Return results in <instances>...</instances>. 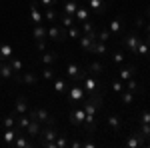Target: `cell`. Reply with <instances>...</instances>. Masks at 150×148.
<instances>
[{"mask_svg":"<svg viewBox=\"0 0 150 148\" xmlns=\"http://www.w3.org/2000/svg\"><path fill=\"white\" fill-rule=\"evenodd\" d=\"M82 108H84V112H86V118H84L82 128H84L88 134H92L94 130H96V112L102 108V92L90 96L88 100H82Z\"/></svg>","mask_w":150,"mask_h":148,"instance_id":"obj_1","label":"cell"},{"mask_svg":"<svg viewBox=\"0 0 150 148\" xmlns=\"http://www.w3.org/2000/svg\"><path fill=\"white\" fill-rule=\"evenodd\" d=\"M82 88H84V92L88 94V96H94V94H98L100 92V82L94 78V76H90L88 74V70H86V74H84V78L80 80Z\"/></svg>","mask_w":150,"mask_h":148,"instance_id":"obj_2","label":"cell"},{"mask_svg":"<svg viewBox=\"0 0 150 148\" xmlns=\"http://www.w3.org/2000/svg\"><path fill=\"white\" fill-rule=\"evenodd\" d=\"M28 116H30L32 120H38L40 124H44V126H54V118L48 114L46 108H34V110L28 112Z\"/></svg>","mask_w":150,"mask_h":148,"instance_id":"obj_3","label":"cell"},{"mask_svg":"<svg viewBox=\"0 0 150 148\" xmlns=\"http://www.w3.org/2000/svg\"><path fill=\"white\" fill-rule=\"evenodd\" d=\"M38 136L42 138V146H46V148H56L54 146V140H56V136H58V132L54 130V126H46L44 130H40V134Z\"/></svg>","mask_w":150,"mask_h":148,"instance_id":"obj_4","label":"cell"},{"mask_svg":"<svg viewBox=\"0 0 150 148\" xmlns=\"http://www.w3.org/2000/svg\"><path fill=\"white\" fill-rule=\"evenodd\" d=\"M0 78H2V80L14 78L16 82H22V76H20V74H16V72L12 70V66H10V62H8V60H0Z\"/></svg>","mask_w":150,"mask_h":148,"instance_id":"obj_5","label":"cell"},{"mask_svg":"<svg viewBox=\"0 0 150 148\" xmlns=\"http://www.w3.org/2000/svg\"><path fill=\"white\" fill-rule=\"evenodd\" d=\"M46 32H48V40H54V42H62V40L68 38L66 28H62V26H58V24H52L50 28H46Z\"/></svg>","mask_w":150,"mask_h":148,"instance_id":"obj_6","label":"cell"},{"mask_svg":"<svg viewBox=\"0 0 150 148\" xmlns=\"http://www.w3.org/2000/svg\"><path fill=\"white\" fill-rule=\"evenodd\" d=\"M86 98V92L82 88L80 82H74V86H70V92H68V100L70 104H76V102H82Z\"/></svg>","mask_w":150,"mask_h":148,"instance_id":"obj_7","label":"cell"},{"mask_svg":"<svg viewBox=\"0 0 150 148\" xmlns=\"http://www.w3.org/2000/svg\"><path fill=\"white\" fill-rule=\"evenodd\" d=\"M64 72H66V76H68L72 82H80V80L84 78V74H86V70H82L80 66L76 64V62H70Z\"/></svg>","mask_w":150,"mask_h":148,"instance_id":"obj_8","label":"cell"},{"mask_svg":"<svg viewBox=\"0 0 150 148\" xmlns=\"http://www.w3.org/2000/svg\"><path fill=\"white\" fill-rule=\"evenodd\" d=\"M138 42H140V36H138V32H128L124 38H122V46L124 48H128L132 54H136V46H138Z\"/></svg>","mask_w":150,"mask_h":148,"instance_id":"obj_9","label":"cell"},{"mask_svg":"<svg viewBox=\"0 0 150 148\" xmlns=\"http://www.w3.org/2000/svg\"><path fill=\"white\" fill-rule=\"evenodd\" d=\"M84 118H86V112H84L82 104H80V106H76V108H72V112H70V122H72V126L82 128V124H84Z\"/></svg>","mask_w":150,"mask_h":148,"instance_id":"obj_10","label":"cell"},{"mask_svg":"<svg viewBox=\"0 0 150 148\" xmlns=\"http://www.w3.org/2000/svg\"><path fill=\"white\" fill-rule=\"evenodd\" d=\"M144 142H146V138L142 136V132L140 130H136V132H132V134H128L126 138V144L128 148H140V146H144Z\"/></svg>","mask_w":150,"mask_h":148,"instance_id":"obj_11","label":"cell"},{"mask_svg":"<svg viewBox=\"0 0 150 148\" xmlns=\"http://www.w3.org/2000/svg\"><path fill=\"white\" fill-rule=\"evenodd\" d=\"M12 146H16V148H30V146H32V138L28 136L26 132H18L16 138H14V142H12Z\"/></svg>","mask_w":150,"mask_h":148,"instance_id":"obj_12","label":"cell"},{"mask_svg":"<svg viewBox=\"0 0 150 148\" xmlns=\"http://www.w3.org/2000/svg\"><path fill=\"white\" fill-rule=\"evenodd\" d=\"M38 2H30V20H32V24H42V20H44V14L38 10Z\"/></svg>","mask_w":150,"mask_h":148,"instance_id":"obj_13","label":"cell"},{"mask_svg":"<svg viewBox=\"0 0 150 148\" xmlns=\"http://www.w3.org/2000/svg\"><path fill=\"white\" fill-rule=\"evenodd\" d=\"M32 38H34L36 42H42V40H48L46 26H42V24H34V28H32Z\"/></svg>","mask_w":150,"mask_h":148,"instance_id":"obj_14","label":"cell"},{"mask_svg":"<svg viewBox=\"0 0 150 148\" xmlns=\"http://www.w3.org/2000/svg\"><path fill=\"white\" fill-rule=\"evenodd\" d=\"M14 114L20 116V114H28V100L24 96H18L16 102H14Z\"/></svg>","mask_w":150,"mask_h":148,"instance_id":"obj_15","label":"cell"},{"mask_svg":"<svg viewBox=\"0 0 150 148\" xmlns=\"http://www.w3.org/2000/svg\"><path fill=\"white\" fill-rule=\"evenodd\" d=\"M14 56V46L10 42H0V58L2 60H10Z\"/></svg>","mask_w":150,"mask_h":148,"instance_id":"obj_16","label":"cell"},{"mask_svg":"<svg viewBox=\"0 0 150 148\" xmlns=\"http://www.w3.org/2000/svg\"><path fill=\"white\" fill-rule=\"evenodd\" d=\"M40 130H42L40 122H38V120H32V118H30V124L26 126V130H24V132H26V134H28L30 138H36L38 134H40Z\"/></svg>","mask_w":150,"mask_h":148,"instance_id":"obj_17","label":"cell"},{"mask_svg":"<svg viewBox=\"0 0 150 148\" xmlns=\"http://www.w3.org/2000/svg\"><path fill=\"white\" fill-rule=\"evenodd\" d=\"M86 2H88V6H90L96 14H104V12H106V6H108L106 0H86Z\"/></svg>","mask_w":150,"mask_h":148,"instance_id":"obj_18","label":"cell"},{"mask_svg":"<svg viewBox=\"0 0 150 148\" xmlns=\"http://www.w3.org/2000/svg\"><path fill=\"white\" fill-rule=\"evenodd\" d=\"M30 124V116L28 114H20V116H16V132H24L26 130V126Z\"/></svg>","mask_w":150,"mask_h":148,"instance_id":"obj_19","label":"cell"},{"mask_svg":"<svg viewBox=\"0 0 150 148\" xmlns=\"http://www.w3.org/2000/svg\"><path fill=\"white\" fill-rule=\"evenodd\" d=\"M16 128H4V132H2V140H4V144L6 146H12V142H14V138H16Z\"/></svg>","mask_w":150,"mask_h":148,"instance_id":"obj_20","label":"cell"},{"mask_svg":"<svg viewBox=\"0 0 150 148\" xmlns=\"http://www.w3.org/2000/svg\"><path fill=\"white\" fill-rule=\"evenodd\" d=\"M80 4L76 2V0H66L64 2V6H62V14H68V16H74V12L78 8Z\"/></svg>","mask_w":150,"mask_h":148,"instance_id":"obj_21","label":"cell"},{"mask_svg":"<svg viewBox=\"0 0 150 148\" xmlns=\"http://www.w3.org/2000/svg\"><path fill=\"white\" fill-rule=\"evenodd\" d=\"M108 30H110V34H112V36H118L120 32H122V18H120V16L114 18L112 22L108 24Z\"/></svg>","mask_w":150,"mask_h":148,"instance_id":"obj_22","label":"cell"},{"mask_svg":"<svg viewBox=\"0 0 150 148\" xmlns=\"http://www.w3.org/2000/svg\"><path fill=\"white\" fill-rule=\"evenodd\" d=\"M74 18L78 22H86V20H90V12H88V8H84V6H78L76 12H74Z\"/></svg>","mask_w":150,"mask_h":148,"instance_id":"obj_23","label":"cell"},{"mask_svg":"<svg viewBox=\"0 0 150 148\" xmlns=\"http://www.w3.org/2000/svg\"><path fill=\"white\" fill-rule=\"evenodd\" d=\"M134 72H136V66H132V64H130V66H126V68L120 70V72H118V76H120V80H124V82H126V80H130L132 76H134Z\"/></svg>","mask_w":150,"mask_h":148,"instance_id":"obj_24","label":"cell"},{"mask_svg":"<svg viewBox=\"0 0 150 148\" xmlns=\"http://www.w3.org/2000/svg\"><path fill=\"white\" fill-rule=\"evenodd\" d=\"M106 122H108V126H110L114 132H118V130L122 128V120H120L118 116H114V114H110V116L106 118Z\"/></svg>","mask_w":150,"mask_h":148,"instance_id":"obj_25","label":"cell"},{"mask_svg":"<svg viewBox=\"0 0 150 148\" xmlns=\"http://www.w3.org/2000/svg\"><path fill=\"white\" fill-rule=\"evenodd\" d=\"M136 54H140V56H150V46L144 38H140L138 46H136Z\"/></svg>","mask_w":150,"mask_h":148,"instance_id":"obj_26","label":"cell"},{"mask_svg":"<svg viewBox=\"0 0 150 148\" xmlns=\"http://www.w3.org/2000/svg\"><path fill=\"white\" fill-rule=\"evenodd\" d=\"M22 82L24 84H32V86H36V84H38V74H36V72H24L22 74Z\"/></svg>","mask_w":150,"mask_h":148,"instance_id":"obj_27","label":"cell"},{"mask_svg":"<svg viewBox=\"0 0 150 148\" xmlns=\"http://www.w3.org/2000/svg\"><path fill=\"white\" fill-rule=\"evenodd\" d=\"M92 54H106L108 52V48H106V44L104 42H100V40H96L92 44V50H90Z\"/></svg>","mask_w":150,"mask_h":148,"instance_id":"obj_28","label":"cell"},{"mask_svg":"<svg viewBox=\"0 0 150 148\" xmlns=\"http://www.w3.org/2000/svg\"><path fill=\"white\" fill-rule=\"evenodd\" d=\"M120 102H122V104H126V106H128V104H132V102H134V94H132V90H128V88H126V90H122Z\"/></svg>","mask_w":150,"mask_h":148,"instance_id":"obj_29","label":"cell"},{"mask_svg":"<svg viewBox=\"0 0 150 148\" xmlns=\"http://www.w3.org/2000/svg\"><path fill=\"white\" fill-rule=\"evenodd\" d=\"M8 62H10L12 70H14V72H16V74H20V72H22L24 64H22V60H20V58H14V56H12L10 60H8Z\"/></svg>","mask_w":150,"mask_h":148,"instance_id":"obj_30","label":"cell"},{"mask_svg":"<svg viewBox=\"0 0 150 148\" xmlns=\"http://www.w3.org/2000/svg\"><path fill=\"white\" fill-rule=\"evenodd\" d=\"M56 58H58L56 52H44V54H42V62H44L46 66H50V64L56 62Z\"/></svg>","mask_w":150,"mask_h":148,"instance_id":"obj_31","label":"cell"},{"mask_svg":"<svg viewBox=\"0 0 150 148\" xmlns=\"http://www.w3.org/2000/svg\"><path fill=\"white\" fill-rule=\"evenodd\" d=\"M88 72H92V74H102L104 64L102 62H90V64H88Z\"/></svg>","mask_w":150,"mask_h":148,"instance_id":"obj_32","label":"cell"},{"mask_svg":"<svg viewBox=\"0 0 150 148\" xmlns=\"http://www.w3.org/2000/svg\"><path fill=\"white\" fill-rule=\"evenodd\" d=\"M44 20H46V22H56V10H54L52 6H46V10H44Z\"/></svg>","mask_w":150,"mask_h":148,"instance_id":"obj_33","label":"cell"},{"mask_svg":"<svg viewBox=\"0 0 150 148\" xmlns=\"http://www.w3.org/2000/svg\"><path fill=\"white\" fill-rule=\"evenodd\" d=\"M14 126H16V114H8L2 120V128H14Z\"/></svg>","mask_w":150,"mask_h":148,"instance_id":"obj_34","label":"cell"},{"mask_svg":"<svg viewBox=\"0 0 150 148\" xmlns=\"http://www.w3.org/2000/svg\"><path fill=\"white\" fill-rule=\"evenodd\" d=\"M66 88H68V84H66L62 78H56V80H54V90H56L58 94H64V92H66Z\"/></svg>","mask_w":150,"mask_h":148,"instance_id":"obj_35","label":"cell"},{"mask_svg":"<svg viewBox=\"0 0 150 148\" xmlns=\"http://www.w3.org/2000/svg\"><path fill=\"white\" fill-rule=\"evenodd\" d=\"M110 38H112V34H110V30H108V28H102V30H98V40H100V42H104V44H106Z\"/></svg>","mask_w":150,"mask_h":148,"instance_id":"obj_36","label":"cell"},{"mask_svg":"<svg viewBox=\"0 0 150 148\" xmlns=\"http://www.w3.org/2000/svg\"><path fill=\"white\" fill-rule=\"evenodd\" d=\"M54 146H56V148H64V146H68V138H66V134H58L56 140H54Z\"/></svg>","mask_w":150,"mask_h":148,"instance_id":"obj_37","label":"cell"},{"mask_svg":"<svg viewBox=\"0 0 150 148\" xmlns=\"http://www.w3.org/2000/svg\"><path fill=\"white\" fill-rule=\"evenodd\" d=\"M60 20H62V24H60L62 28H70V26L74 24V16H68V14H62V16H60Z\"/></svg>","mask_w":150,"mask_h":148,"instance_id":"obj_38","label":"cell"},{"mask_svg":"<svg viewBox=\"0 0 150 148\" xmlns=\"http://www.w3.org/2000/svg\"><path fill=\"white\" fill-rule=\"evenodd\" d=\"M66 34H68V38H80V28L72 24L70 28H66Z\"/></svg>","mask_w":150,"mask_h":148,"instance_id":"obj_39","label":"cell"},{"mask_svg":"<svg viewBox=\"0 0 150 148\" xmlns=\"http://www.w3.org/2000/svg\"><path fill=\"white\" fill-rule=\"evenodd\" d=\"M126 88H128V90H132V92H140V90H142V88H140V84L134 78L126 80Z\"/></svg>","mask_w":150,"mask_h":148,"instance_id":"obj_40","label":"cell"},{"mask_svg":"<svg viewBox=\"0 0 150 148\" xmlns=\"http://www.w3.org/2000/svg\"><path fill=\"white\" fill-rule=\"evenodd\" d=\"M140 132H142V136L148 140L150 138V124L148 122H140Z\"/></svg>","mask_w":150,"mask_h":148,"instance_id":"obj_41","label":"cell"},{"mask_svg":"<svg viewBox=\"0 0 150 148\" xmlns=\"http://www.w3.org/2000/svg\"><path fill=\"white\" fill-rule=\"evenodd\" d=\"M112 62H114V64H122V62H124V54H122L120 50L112 52Z\"/></svg>","mask_w":150,"mask_h":148,"instance_id":"obj_42","label":"cell"},{"mask_svg":"<svg viewBox=\"0 0 150 148\" xmlns=\"http://www.w3.org/2000/svg\"><path fill=\"white\" fill-rule=\"evenodd\" d=\"M54 74H56V72L50 68V66L42 70V78H44V80H54Z\"/></svg>","mask_w":150,"mask_h":148,"instance_id":"obj_43","label":"cell"},{"mask_svg":"<svg viewBox=\"0 0 150 148\" xmlns=\"http://www.w3.org/2000/svg\"><path fill=\"white\" fill-rule=\"evenodd\" d=\"M112 90H116V92H122V90H124V84H122L120 80H114V82H112Z\"/></svg>","mask_w":150,"mask_h":148,"instance_id":"obj_44","label":"cell"},{"mask_svg":"<svg viewBox=\"0 0 150 148\" xmlns=\"http://www.w3.org/2000/svg\"><path fill=\"white\" fill-rule=\"evenodd\" d=\"M140 122H148V124H150V112H148V110H144V112H142V118H140Z\"/></svg>","mask_w":150,"mask_h":148,"instance_id":"obj_45","label":"cell"},{"mask_svg":"<svg viewBox=\"0 0 150 148\" xmlns=\"http://www.w3.org/2000/svg\"><path fill=\"white\" fill-rule=\"evenodd\" d=\"M38 4H40V6H54V4H56V0H40Z\"/></svg>","mask_w":150,"mask_h":148,"instance_id":"obj_46","label":"cell"},{"mask_svg":"<svg viewBox=\"0 0 150 148\" xmlns=\"http://www.w3.org/2000/svg\"><path fill=\"white\" fill-rule=\"evenodd\" d=\"M134 24H136V28H142V26H144V18H142V16H136Z\"/></svg>","mask_w":150,"mask_h":148,"instance_id":"obj_47","label":"cell"},{"mask_svg":"<svg viewBox=\"0 0 150 148\" xmlns=\"http://www.w3.org/2000/svg\"><path fill=\"white\" fill-rule=\"evenodd\" d=\"M82 146H84V148H94V146H96V142H94V140H86V142H82Z\"/></svg>","mask_w":150,"mask_h":148,"instance_id":"obj_48","label":"cell"},{"mask_svg":"<svg viewBox=\"0 0 150 148\" xmlns=\"http://www.w3.org/2000/svg\"><path fill=\"white\" fill-rule=\"evenodd\" d=\"M72 148H82V140H72V142H68Z\"/></svg>","mask_w":150,"mask_h":148,"instance_id":"obj_49","label":"cell"},{"mask_svg":"<svg viewBox=\"0 0 150 148\" xmlns=\"http://www.w3.org/2000/svg\"><path fill=\"white\" fill-rule=\"evenodd\" d=\"M38 50H42V52L46 50V40H42V42H38Z\"/></svg>","mask_w":150,"mask_h":148,"instance_id":"obj_50","label":"cell"},{"mask_svg":"<svg viewBox=\"0 0 150 148\" xmlns=\"http://www.w3.org/2000/svg\"><path fill=\"white\" fill-rule=\"evenodd\" d=\"M146 42H148V46H150V34H146V38H144Z\"/></svg>","mask_w":150,"mask_h":148,"instance_id":"obj_51","label":"cell"},{"mask_svg":"<svg viewBox=\"0 0 150 148\" xmlns=\"http://www.w3.org/2000/svg\"><path fill=\"white\" fill-rule=\"evenodd\" d=\"M146 32H148V34H150V22L146 24Z\"/></svg>","mask_w":150,"mask_h":148,"instance_id":"obj_52","label":"cell"},{"mask_svg":"<svg viewBox=\"0 0 150 148\" xmlns=\"http://www.w3.org/2000/svg\"><path fill=\"white\" fill-rule=\"evenodd\" d=\"M144 146H150V138H148V140H146V142H144Z\"/></svg>","mask_w":150,"mask_h":148,"instance_id":"obj_53","label":"cell"},{"mask_svg":"<svg viewBox=\"0 0 150 148\" xmlns=\"http://www.w3.org/2000/svg\"><path fill=\"white\" fill-rule=\"evenodd\" d=\"M146 14H148V18H150V6H148V10H146Z\"/></svg>","mask_w":150,"mask_h":148,"instance_id":"obj_54","label":"cell"},{"mask_svg":"<svg viewBox=\"0 0 150 148\" xmlns=\"http://www.w3.org/2000/svg\"><path fill=\"white\" fill-rule=\"evenodd\" d=\"M0 60H2V58H0Z\"/></svg>","mask_w":150,"mask_h":148,"instance_id":"obj_55","label":"cell"}]
</instances>
